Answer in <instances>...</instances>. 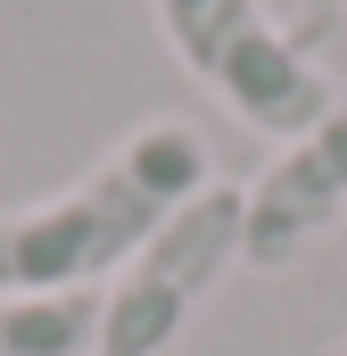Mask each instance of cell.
Wrapping results in <instances>:
<instances>
[{"mask_svg":"<svg viewBox=\"0 0 347 356\" xmlns=\"http://www.w3.org/2000/svg\"><path fill=\"white\" fill-rule=\"evenodd\" d=\"M331 356H347V332H339V348H331Z\"/></svg>","mask_w":347,"mask_h":356,"instance_id":"cell-7","label":"cell"},{"mask_svg":"<svg viewBox=\"0 0 347 356\" xmlns=\"http://www.w3.org/2000/svg\"><path fill=\"white\" fill-rule=\"evenodd\" d=\"M207 182L215 158L190 116L133 124L91 175L0 216V298H58V290H91L99 273H124Z\"/></svg>","mask_w":347,"mask_h":356,"instance_id":"cell-1","label":"cell"},{"mask_svg":"<svg viewBox=\"0 0 347 356\" xmlns=\"http://www.w3.org/2000/svg\"><path fill=\"white\" fill-rule=\"evenodd\" d=\"M240 224H248V191L240 182H207L166 232L108 282L99 323H91V356H182L198 307L240 266Z\"/></svg>","mask_w":347,"mask_h":356,"instance_id":"cell-2","label":"cell"},{"mask_svg":"<svg viewBox=\"0 0 347 356\" xmlns=\"http://www.w3.org/2000/svg\"><path fill=\"white\" fill-rule=\"evenodd\" d=\"M331 224H347V91L273 149V166L248 182V224H240V266L289 273Z\"/></svg>","mask_w":347,"mask_h":356,"instance_id":"cell-4","label":"cell"},{"mask_svg":"<svg viewBox=\"0 0 347 356\" xmlns=\"http://www.w3.org/2000/svg\"><path fill=\"white\" fill-rule=\"evenodd\" d=\"M99 290H58V298H0V356H91Z\"/></svg>","mask_w":347,"mask_h":356,"instance_id":"cell-5","label":"cell"},{"mask_svg":"<svg viewBox=\"0 0 347 356\" xmlns=\"http://www.w3.org/2000/svg\"><path fill=\"white\" fill-rule=\"evenodd\" d=\"M339 25H347V0H298V8H289V42H298V50H323Z\"/></svg>","mask_w":347,"mask_h":356,"instance_id":"cell-6","label":"cell"},{"mask_svg":"<svg viewBox=\"0 0 347 356\" xmlns=\"http://www.w3.org/2000/svg\"><path fill=\"white\" fill-rule=\"evenodd\" d=\"M158 33L174 42V58L215 91L248 133H281L298 141L339 91L314 67V50L289 42V25L264 17V0H149Z\"/></svg>","mask_w":347,"mask_h":356,"instance_id":"cell-3","label":"cell"}]
</instances>
